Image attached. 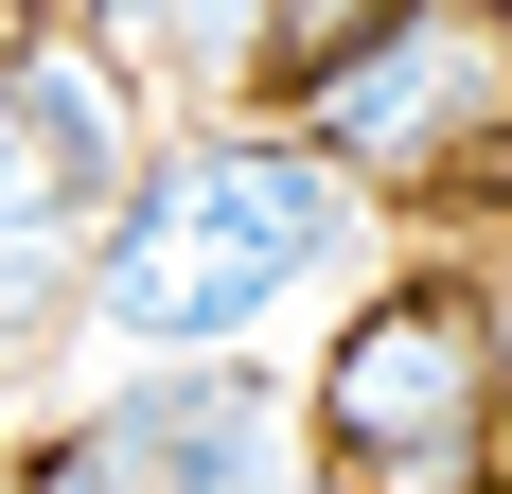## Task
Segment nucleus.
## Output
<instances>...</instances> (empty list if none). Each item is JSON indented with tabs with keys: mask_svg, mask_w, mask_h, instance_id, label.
I'll use <instances>...</instances> for the list:
<instances>
[{
	"mask_svg": "<svg viewBox=\"0 0 512 494\" xmlns=\"http://www.w3.org/2000/svg\"><path fill=\"white\" fill-rule=\"evenodd\" d=\"M71 18H89V36L142 71V89H177V0H71Z\"/></svg>",
	"mask_w": 512,
	"mask_h": 494,
	"instance_id": "obj_8",
	"label": "nucleus"
},
{
	"mask_svg": "<svg viewBox=\"0 0 512 494\" xmlns=\"http://www.w3.org/2000/svg\"><path fill=\"white\" fill-rule=\"evenodd\" d=\"M18 494H106V459H89V442H71V424H53V442H36V459H18Z\"/></svg>",
	"mask_w": 512,
	"mask_h": 494,
	"instance_id": "obj_9",
	"label": "nucleus"
},
{
	"mask_svg": "<svg viewBox=\"0 0 512 494\" xmlns=\"http://www.w3.org/2000/svg\"><path fill=\"white\" fill-rule=\"evenodd\" d=\"M371 212H460L512 195V0H407L336 89L283 106Z\"/></svg>",
	"mask_w": 512,
	"mask_h": 494,
	"instance_id": "obj_3",
	"label": "nucleus"
},
{
	"mask_svg": "<svg viewBox=\"0 0 512 494\" xmlns=\"http://www.w3.org/2000/svg\"><path fill=\"white\" fill-rule=\"evenodd\" d=\"M18 106H36L53 177H71L89 212H124V177L159 159V124H142V71H124L89 18H36V36H18Z\"/></svg>",
	"mask_w": 512,
	"mask_h": 494,
	"instance_id": "obj_6",
	"label": "nucleus"
},
{
	"mask_svg": "<svg viewBox=\"0 0 512 494\" xmlns=\"http://www.w3.org/2000/svg\"><path fill=\"white\" fill-rule=\"evenodd\" d=\"M354 247H371V195L301 142V124L212 106V124H177V142L124 177V212H106V247H89V336L124 353V371H159V353H248L265 318L301 283H336Z\"/></svg>",
	"mask_w": 512,
	"mask_h": 494,
	"instance_id": "obj_1",
	"label": "nucleus"
},
{
	"mask_svg": "<svg viewBox=\"0 0 512 494\" xmlns=\"http://www.w3.org/2000/svg\"><path fill=\"white\" fill-rule=\"evenodd\" d=\"M248 36H265V0H177V89H248Z\"/></svg>",
	"mask_w": 512,
	"mask_h": 494,
	"instance_id": "obj_7",
	"label": "nucleus"
},
{
	"mask_svg": "<svg viewBox=\"0 0 512 494\" xmlns=\"http://www.w3.org/2000/svg\"><path fill=\"white\" fill-rule=\"evenodd\" d=\"M18 36H36V0H0V371L89 318V247H106V212L53 177L36 106H18Z\"/></svg>",
	"mask_w": 512,
	"mask_h": 494,
	"instance_id": "obj_5",
	"label": "nucleus"
},
{
	"mask_svg": "<svg viewBox=\"0 0 512 494\" xmlns=\"http://www.w3.org/2000/svg\"><path fill=\"white\" fill-rule=\"evenodd\" d=\"M71 442L106 459V494H301L318 424L248 353H159V371H124V389L71 406Z\"/></svg>",
	"mask_w": 512,
	"mask_h": 494,
	"instance_id": "obj_4",
	"label": "nucleus"
},
{
	"mask_svg": "<svg viewBox=\"0 0 512 494\" xmlns=\"http://www.w3.org/2000/svg\"><path fill=\"white\" fill-rule=\"evenodd\" d=\"M318 477L354 494H512V371H495V300L477 265H389L318 353Z\"/></svg>",
	"mask_w": 512,
	"mask_h": 494,
	"instance_id": "obj_2",
	"label": "nucleus"
},
{
	"mask_svg": "<svg viewBox=\"0 0 512 494\" xmlns=\"http://www.w3.org/2000/svg\"><path fill=\"white\" fill-rule=\"evenodd\" d=\"M301 494H354V477H301Z\"/></svg>",
	"mask_w": 512,
	"mask_h": 494,
	"instance_id": "obj_10",
	"label": "nucleus"
}]
</instances>
